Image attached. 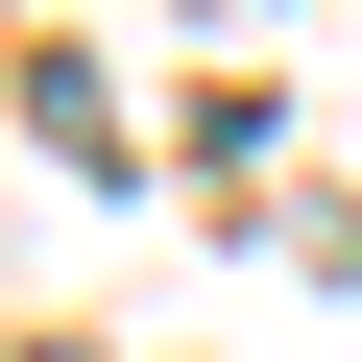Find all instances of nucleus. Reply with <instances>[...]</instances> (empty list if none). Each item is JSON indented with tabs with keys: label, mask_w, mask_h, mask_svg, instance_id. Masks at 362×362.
<instances>
[{
	"label": "nucleus",
	"mask_w": 362,
	"mask_h": 362,
	"mask_svg": "<svg viewBox=\"0 0 362 362\" xmlns=\"http://www.w3.org/2000/svg\"><path fill=\"white\" fill-rule=\"evenodd\" d=\"M25 362H97V338H25Z\"/></svg>",
	"instance_id": "nucleus-1"
}]
</instances>
